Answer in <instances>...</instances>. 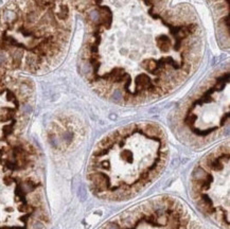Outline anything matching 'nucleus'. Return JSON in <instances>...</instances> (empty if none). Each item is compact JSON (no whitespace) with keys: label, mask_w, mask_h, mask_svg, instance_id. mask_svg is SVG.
Here are the masks:
<instances>
[{"label":"nucleus","mask_w":230,"mask_h":229,"mask_svg":"<svg viewBox=\"0 0 230 229\" xmlns=\"http://www.w3.org/2000/svg\"><path fill=\"white\" fill-rule=\"evenodd\" d=\"M99 229H202L179 199L169 195L153 198L125 209Z\"/></svg>","instance_id":"obj_6"},{"label":"nucleus","mask_w":230,"mask_h":229,"mask_svg":"<svg viewBox=\"0 0 230 229\" xmlns=\"http://www.w3.org/2000/svg\"><path fill=\"white\" fill-rule=\"evenodd\" d=\"M214 16L218 39L222 48H229V0H209Z\"/></svg>","instance_id":"obj_8"},{"label":"nucleus","mask_w":230,"mask_h":229,"mask_svg":"<svg viewBox=\"0 0 230 229\" xmlns=\"http://www.w3.org/2000/svg\"><path fill=\"white\" fill-rule=\"evenodd\" d=\"M72 30L70 0H10L0 10V71L48 72L65 57Z\"/></svg>","instance_id":"obj_2"},{"label":"nucleus","mask_w":230,"mask_h":229,"mask_svg":"<svg viewBox=\"0 0 230 229\" xmlns=\"http://www.w3.org/2000/svg\"><path fill=\"white\" fill-rule=\"evenodd\" d=\"M82 15L83 78L100 96L139 105L168 96L197 70L204 33L196 13L172 0H70Z\"/></svg>","instance_id":"obj_1"},{"label":"nucleus","mask_w":230,"mask_h":229,"mask_svg":"<svg viewBox=\"0 0 230 229\" xmlns=\"http://www.w3.org/2000/svg\"><path fill=\"white\" fill-rule=\"evenodd\" d=\"M33 103L34 86L30 78L0 71V146L22 138Z\"/></svg>","instance_id":"obj_7"},{"label":"nucleus","mask_w":230,"mask_h":229,"mask_svg":"<svg viewBox=\"0 0 230 229\" xmlns=\"http://www.w3.org/2000/svg\"><path fill=\"white\" fill-rule=\"evenodd\" d=\"M173 130L184 143L204 148L223 137L229 125V66L215 69L173 116Z\"/></svg>","instance_id":"obj_4"},{"label":"nucleus","mask_w":230,"mask_h":229,"mask_svg":"<svg viewBox=\"0 0 230 229\" xmlns=\"http://www.w3.org/2000/svg\"><path fill=\"white\" fill-rule=\"evenodd\" d=\"M229 142L209 151L194 167L190 179L191 196L197 208L223 229L230 223Z\"/></svg>","instance_id":"obj_5"},{"label":"nucleus","mask_w":230,"mask_h":229,"mask_svg":"<svg viewBox=\"0 0 230 229\" xmlns=\"http://www.w3.org/2000/svg\"><path fill=\"white\" fill-rule=\"evenodd\" d=\"M167 136L153 122H137L107 134L94 146L87 167L88 186L105 201L133 198L163 172Z\"/></svg>","instance_id":"obj_3"}]
</instances>
